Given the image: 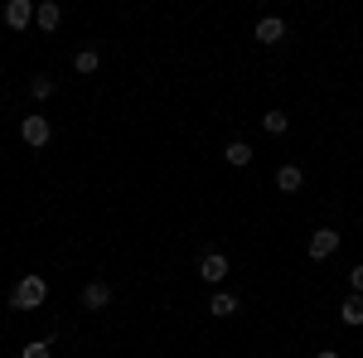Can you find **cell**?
I'll return each instance as SVG.
<instances>
[{
	"mask_svg": "<svg viewBox=\"0 0 363 358\" xmlns=\"http://www.w3.org/2000/svg\"><path fill=\"white\" fill-rule=\"evenodd\" d=\"M44 301H49V281L39 272H25L10 286V310H44Z\"/></svg>",
	"mask_w": 363,
	"mask_h": 358,
	"instance_id": "cell-1",
	"label": "cell"
},
{
	"mask_svg": "<svg viewBox=\"0 0 363 358\" xmlns=\"http://www.w3.org/2000/svg\"><path fill=\"white\" fill-rule=\"evenodd\" d=\"M339 242H344V233H335V228H315L310 242H306V257L310 262H330V257L339 252Z\"/></svg>",
	"mask_w": 363,
	"mask_h": 358,
	"instance_id": "cell-2",
	"label": "cell"
},
{
	"mask_svg": "<svg viewBox=\"0 0 363 358\" xmlns=\"http://www.w3.org/2000/svg\"><path fill=\"white\" fill-rule=\"evenodd\" d=\"M20 140H25L29 150L49 145V140H54V121H49V116H39V111H34V116H25V121H20Z\"/></svg>",
	"mask_w": 363,
	"mask_h": 358,
	"instance_id": "cell-3",
	"label": "cell"
},
{
	"mask_svg": "<svg viewBox=\"0 0 363 358\" xmlns=\"http://www.w3.org/2000/svg\"><path fill=\"white\" fill-rule=\"evenodd\" d=\"M0 20H5V29H15V34L29 29L34 25V0H5L0 5Z\"/></svg>",
	"mask_w": 363,
	"mask_h": 358,
	"instance_id": "cell-4",
	"label": "cell"
},
{
	"mask_svg": "<svg viewBox=\"0 0 363 358\" xmlns=\"http://www.w3.org/2000/svg\"><path fill=\"white\" fill-rule=\"evenodd\" d=\"M228 272H233V262H228L223 252H203V257H199V281H203V286L228 281Z\"/></svg>",
	"mask_w": 363,
	"mask_h": 358,
	"instance_id": "cell-5",
	"label": "cell"
},
{
	"mask_svg": "<svg viewBox=\"0 0 363 358\" xmlns=\"http://www.w3.org/2000/svg\"><path fill=\"white\" fill-rule=\"evenodd\" d=\"M252 39H257V44H267V49L286 44V20H281V15H262L257 29H252Z\"/></svg>",
	"mask_w": 363,
	"mask_h": 358,
	"instance_id": "cell-6",
	"label": "cell"
},
{
	"mask_svg": "<svg viewBox=\"0 0 363 358\" xmlns=\"http://www.w3.org/2000/svg\"><path fill=\"white\" fill-rule=\"evenodd\" d=\"M78 301H83V310H107L112 305V286L107 281H87L83 291H78Z\"/></svg>",
	"mask_w": 363,
	"mask_h": 358,
	"instance_id": "cell-7",
	"label": "cell"
},
{
	"mask_svg": "<svg viewBox=\"0 0 363 358\" xmlns=\"http://www.w3.org/2000/svg\"><path fill=\"white\" fill-rule=\"evenodd\" d=\"M238 310H242V301H238L233 291H213V296H208V315H213V320H233Z\"/></svg>",
	"mask_w": 363,
	"mask_h": 358,
	"instance_id": "cell-8",
	"label": "cell"
},
{
	"mask_svg": "<svg viewBox=\"0 0 363 358\" xmlns=\"http://www.w3.org/2000/svg\"><path fill=\"white\" fill-rule=\"evenodd\" d=\"M252 160H257V150H252L247 140H228V145H223V165H233V169H247Z\"/></svg>",
	"mask_w": 363,
	"mask_h": 358,
	"instance_id": "cell-9",
	"label": "cell"
},
{
	"mask_svg": "<svg viewBox=\"0 0 363 358\" xmlns=\"http://www.w3.org/2000/svg\"><path fill=\"white\" fill-rule=\"evenodd\" d=\"M339 325H349V330H363V296H344L339 301Z\"/></svg>",
	"mask_w": 363,
	"mask_h": 358,
	"instance_id": "cell-10",
	"label": "cell"
},
{
	"mask_svg": "<svg viewBox=\"0 0 363 358\" xmlns=\"http://www.w3.org/2000/svg\"><path fill=\"white\" fill-rule=\"evenodd\" d=\"M34 25L44 29V34H54V29L63 25V5H54V0H44V5H34Z\"/></svg>",
	"mask_w": 363,
	"mask_h": 358,
	"instance_id": "cell-11",
	"label": "cell"
},
{
	"mask_svg": "<svg viewBox=\"0 0 363 358\" xmlns=\"http://www.w3.org/2000/svg\"><path fill=\"white\" fill-rule=\"evenodd\" d=\"M272 179H277L281 194H301V184H306V169H301V165H281Z\"/></svg>",
	"mask_w": 363,
	"mask_h": 358,
	"instance_id": "cell-12",
	"label": "cell"
},
{
	"mask_svg": "<svg viewBox=\"0 0 363 358\" xmlns=\"http://www.w3.org/2000/svg\"><path fill=\"white\" fill-rule=\"evenodd\" d=\"M97 68H102V54H97V49H78V54H73V73H78V78H92Z\"/></svg>",
	"mask_w": 363,
	"mask_h": 358,
	"instance_id": "cell-13",
	"label": "cell"
},
{
	"mask_svg": "<svg viewBox=\"0 0 363 358\" xmlns=\"http://www.w3.org/2000/svg\"><path fill=\"white\" fill-rule=\"evenodd\" d=\"M262 131H267V136H286V131H291V116H286L281 107L262 111Z\"/></svg>",
	"mask_w": 363,
	"mask_h": 358,
	"instance_id": "cell-14",
	"label": "cell"
},
{
	"mask_svg": "<svg viewBox=\"0 0 363 358\" xmlns=\"http://www.w3.org/2000/svg\"><path fill=\"white\" fill-rule=\"evenodd\" d=\"M54 92H58V78H49V73H34V78H29V97H34V102H49Z\"/></svg>",
	"mask_w": 363,
	"mask_h": 358,
	"instance_id": "cell-15",
	"label": "cell"
},
{
	"mask_svg": "<svg viewBox=\"0 0 363 358\" xmlns=\"http://www.w3.org/2000/svg\"><path fill=\"white\" fill-rule=\"evenodd\" d=\"M20 358H54V339H29L20 349Z\"/></svg>",
	"mask_w": 363,
	"mask_h": 358,
	"instance_id": "cell-16",
	"label": "cell"
},
{
	"mask_svg": "<svg viewBox=\"0 0 363 358\" xmlns=\"http://www.w3.org/2000/svg\"><path fill=\"white\" fill-rule=\"evenodd\" d=\"M349 291H354V296H363V262H354V267H349Z\"/></svg>",
	"mask_w": 363,
	"mask_h": 358,
	"instance_id": "cell-17",
	"label": "cell"
},
{
	"mask_svg": "<svg viewBox=\"0 0 363 358\" xmlns=\"http://www.w3.org/2000/svg\"><path fill=\"white\" fill-rule=\"evenodd\" d=\"M315 358H344L339 349H315Z\"/></svg>",
	"mask_w": 363,
	"mask_h": 358,
	"instance_id": "cell-18",
	"label": "cell"
}]
</instances>
